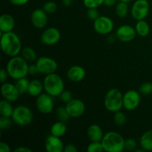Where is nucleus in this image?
<instances>
[{"label":"nucleus","instance_id":"f257e3e1","mask_svg":"<svg viewBox=\"0 0 152 152\" xmlns=\"http://www.w3.org/2000/svg\"><path fill=\"white\" fill-rule=\"evenodd\" d=\"M1 48L3 53L10 57L18 56L22 49L20 39L13 31L1 33Z\"/></svg>","mask_w":152,"mask_h":152},{"label":"nucleus","instance_id":"f03ea898","mask_svg":"<svg viewBox=\"0 0 152 152\" xmlns=\"http://www.w3.org/2000/svg\"><path fill=\"white\" fill-rule=\"evenodd\" d=\"M29 64L26 59L22 56H16L10 57L6 65V70L8 73L9 77L13 80L27 77L28 75Z\"/></svg>","mask_w":152,"mask_h":152},{"label":"nucleus","instance_id":"7ed1b4c3","mask_svg":"<svg viewBox=\"0 0 152 152\" xmlns=\"http://www.w3.org/2000/svg\"><path fill=\"white\" fill-rule=\"evenodd\" d=\"M104 151L122 152L125 150V139L117 132H108L101 141Z\"/></svg>","mask_w":152,"mask_h":152},{"label":"nucleus","instance_id":"20e7f679","mask_svg":"<svg viewBox=\"0 0 152 152\" xmlns=\"http://www.w3.org/2000/svg\"><path fill=\"white\" fill-rule=\"evenodd\" d=\"M45 91L53 97L59 96L65 90V83L62 77L56 73L48 74L43 80Z\"/></svg>","mask_w":152,"mask_h":152},{"label":"nucleus","instance_id":"39448f33","mask_svg":"<svg viewBox=\"0 0 152 152\" xmlns=\"http://www.w3.org/2000/svg\"><path fill=\"white\" fill-rule=\"evenodd\" d=\"M104 106L110 112H117L123 108V94L119 89L111 88L104 98Z\"/></svg>","mask_w":152,"mask_h":152},{"label":"nucleus","instance_id":"423d86ee","mask_svg":"<svg viewBox=\"0 0 152 152\" xmlns=\"http://www.w3.org/2000/svg\"><path fill=\"white\" fill-rule=\"evenodd\" d=\"M33 114L32 111L26 105H18L13 110L11 118L13 123L19 126H27L32 123Z\"/></svg>","mask_w":152,"mask_h":152},{"label":"nucleus","instance_id":"0eeeda50","mask_svg":"<svg viewBox=\"0 0 152 152\" xmlns=\"http://www.w3.org/2000/svg\"><path fill=\"white\" fill-rule=\"evenodd\" d=\"M36 107L38 111L43 114H51L54 108L53 96L48 94L42 93L36 99Z\"/></svg>","mask_w":152,"mask_h":152},{"label":"nucleus","instance_id":"6e6552de","mask_svg":"<svg viewBox=\"0 0 152 152\" xmlns=\"http://www.w3.org/2000/svg\"><path fill=\"white\" fill-rule=\"evenodd\" d=\"M150 4L148 0H136L132 4L131 13L137 21L145 19L148 15Z\"/></svg>","mask_w":152,"mask_h":152},{"label":"nucleus","instance_id":"1a4fd4ad","mask_svg":"<svg viewBox=\"0 0 152 152\" xmlns=\"http://www.w3.org/2000/svg\"><path fill=\"white\" fill-rule=\"evenodd\" d=\"M36 65L38 68L39 74H48L56 73L58 68V64L56 60L49 56H41L36 61Z\"/></svg>","mask_w":152,"mask_h":152},{"label":"nucleus","instance_id":"9d476101","mask_svg":"<svg viewBox=\"0 0 152 152\" xmlns=\"http://www.w3.org/2000/svg\"><path fill=\"white\" fill-rule=\"evenodd\" d=\"M114 24L111 18L106 16H99L94 21V29L97 34L101 35H107L112 32Z\"/></svg>","mask_w":152,"mask_h":152},{"label":"nucleus","instance_id":"9b49d317","mask_svg":"<svg viewBox=\"0 0 152 152\" xmlns=\"http://www.w3.org/2000/svg\"><path fill=\"white\" fill-rule=\"evenodd\" d=\"M140 93L135 90L127 91L123 94V108L127 111H134L140 105Z\"/></svg>","mask_w":152,"mask_h":152},{"label":"nucleus","instance_id":"f8f14e48","mask_svg":"<svg viewBox=\"0 0 152 152\" xmlns=\"http://www.w3.org/2000/svg\"><path fill=\"white\" fill-rule=\"evenodd\" d=\"M61 33L56 28L50 27L45 30L42 34L40 39L42 44L45 45H53L59 42Z\"/></svg>","mask_w":152,"mask_h":152},{"label":"nucleus","instance_id":"ddd939ff","mask_svg":"<svg viewBox=\"0 0 152 152\" xmlns=\"http://www.w3.org/2000/svg\"><path fill=\"white\" fill-rule=\"evenodd\" d=\"M65 108L71 118L80 117L86 111V105L80 99H72L66 103Z\"/></svg>","mask_w":152,"mask_h":152},{"label":"nucleus","instance_id":"4468645a","mask_svg":"<svg viewBox=\"0 0 152 152\" xmlns=\"http://www.w3.org/2000/svg\"><path fill=\"white\" fill-rule=\"evenodd\" d=\"M135 28L129 25H123L116 31V37L123 42H129L134 39L137 35Z\"/></svg>","mask_w":152,"mask_h":152},{"label":"nucleus","instance_id":"2eb2a0df","mask_svg":"<svg viewBox=\"0 0 152 152\" xmlns=\"http://www.w3.org/2000/svg\"><path fill=\"white\" fill-rule=\"evenodd\" d=\"M1 93L3 99L11 102H16L20 95L16 85L7 82L1 85Z\"/></svg>","mask_w":152,"mask_h":152},{"label":"nucleus","instance_id":"dca6fc26","mask_svg":"<svg viewBox=\"0 0 152 152\" xmlns=\"http://www.w3.org/2000/svg\"><path fill=\"white\" fill-rule=\"evenodd\" d=\"M48 13L43 9L37 8L33 10L31 15V21L34 28L42 29L47 25L48 18Z\"/></svg>","mask_w":152,"mask_h":152},{"label":"nucleus","instance_id":"f3484780","mask_svg":"<svg viewBox=\"0 0 152 152\" xmlns=\"http://www.w3.org/2000/svg\"><path fill=\"white\" fill-rule=\"evenodd\" d=\"M61 137L50 134L48 137L45 142V148L47 152H62L64 151V145Z\"/></svg>","mask_w":152,"mask_h":152},{"label":"nucleus","instance_id":"a211bd4d","mask_svg":"<svg viewBox=\"0 0 152 152\" xmlns=\"http://www.w3.org/2000/svg\"><path fill=\"white\" fill-rule=\"evenodd\" d=\"M86 75V70L80 65H73L67 72L68 80L73 83H80L84 80Z\"/></svg>","mask_w":152,"mask_h":152},{"label":"nucleus","instance_id":"6ab92c4d","mask_svg":"<svg viewBox=\"0 0 152 152\" xmlns=\"http://www.w3.org/2000/svg\"><path fill=\"white\" fill-rule=\"evenodd\" d=\"M15 27V19L12 15L4 13L0 16V31L7 33L13 31Z\"/></svg>","mask_w":152,"mask_h":152},{"label":"nucleus","instance_id":"aec40b11","mask_svg":"<svg viewBox=\"0 0 152 152\" xmlns=\"http://www.w3.org/2000/svg\"><path fill=\"white\" fill-rule=\"evenodd\" d=\"M104 134L102 128L96 124L91 125L87 129V136L91 142H101Z\"/></svg>","mask_w":152,"mask_h":152},{"label":"nucleus","instance_id":"412c9836","mask_svg":"<svg viewBox=\"0 0 152 152\" xmlns=\"http://www.w3.org/2000/svg\"><path fill=\"white\" fill-rule=\"evenodd\" d=\"M43 90H44L43 82L42 83L39 80H33L30 82L28 94L33 97H37L41 94H42Z\"/></svg>","mask_w":152,"mask_h":152},{"label":"nucleus","instance_id":"4be33fe9","mask_svg":"<svg viewBox=\"0 0 152 152\" xmlns=\"http://www.w3.org/2000/svg\"><path fill=\"white\" fill-rule=\"evenodd\" d=\"M139 145L145 151H152V130L142 134L140 138Z\"/></svg>","mask_w":152,"mask_h":152},{"label":"nucleus","instance_id":"5701e85b","mask_svg":"<svg viewBox=\"0 0 152 152\" xmlns=\"http://www.w3.org/2000/svg\"><path fill=\"white\" fill-rule=\"evenodd\" d=\"M50 134L53 136L58 137H62L66 134L67 132V126L65 123L58 120L55 123H53L51 126L50 129Z\"/></svg>","mask_w":152,"mask_h":152},{"label":"nucleus","instance_id":"b1692460","mask_svg":"<svg viewBox=\"0 0 152 152\" xmlns=\"http://www.w3.org/2000/svg\"><path fill=\"white\" fill-rule=\"evenodd\" d=\"M135 30L137 35H139L140 37H145L149 34L150 26L148 22L145 21V19L138 20L135 25Z\"/></svg>","mask_w":152,"mask_h":152},{"label":"nucleus","instance_id":"393cba45","mask_svg":"<svg viewBox=\"0 0 152 152\" xmlns=\"http://www.w3.org/2000/svg\"><path fill=\"white\" fill-rule=\"evenodd\" d=\"M14 108L11 105V102L2 99L0 102V114L1 117H11Z\"/></svg>","mask_w":152,"mask_h":152},{"label":"nucleus","instance_id":"a878e982","mask_svg":"<svg viewBox=\"0 0 152 152\" xmlns=\"http://www.w3.org/2000/svg\"><path fill=\"white\" fill-rule=\"evenodd\" d=\"M129 5L128 3L124 2V1H120L117 3L115 7V13L118 17L125 18L127 16L129 13Z\"/></svg>","mask_w":152,"mask_h":152},{"label":"nucleus","instance_id":"bb28decb","mask_svg":"<svg viewBox=\"0 0 152 152\" xmlns=\"http://www.w3.org/2000/svg\"><path fill=\"white\" fill-rule=\"evenodd\" d=\"M21 54H22V57L26 59L28 62H34L38 59L37 53L32 48L25 47L22 49Z\"/></svg>","mask_w":152,"mask_h":152},{"label":"nucleus","instance_id":"cd10ccee","mask_svg":"<svg viewBox=\"0 0 152 152\" xmlns=\"http://www.w3.org/2000/svg\"><path fill=\"white\" fill-rule=\"evenodd\" d=\"M16 88L19 91L20 94H24L28 93V88H29L30 81L27 77H23V78L18 79L16 80L15 83Z\"/></svg>","mask_w":152,"mask_h":152},{"label":"nucleus","instance_id":"c85d7f7f","mask_svg":"<svg viewBox=\"0 0 152 152\" xmlns=\"http://www.w3.org/2000/svg\"><path fill=\"white\" fill-rule=\"evenodd\" d=\"M56 116L58 120L63 122V123H66L70 120V118H71V116L68 114V111L66 110L65 106L58 107L56 110Z\"/></svg>","mask_w":152,"mask_h":152},{"label":"nucleus","instance_id":"c756f323","mask_svg":"<svg viewBox=\"0 0 152 152\" xmlns=\"http://www.w3.org/2000/svg\"><path fill=\"white\" fill-rule=\"evenodd\" d=\"M127 121L126 115L121 111H118L114 112V122L117 126H124Z\"/></svg>","mask_w":152,"mask_h":152},{"label":"nucleus","instance_id":"7c9ffc66","mask_svg":"<svg viewBox=\"0 0 152 152\" xmlns=\"http://www.w3.org/2000/svg\"><path fill=\"white\" fill-rule=\"evenodd\" d=\"M138 148V143L134 138H128L125 140V150L129 151H135Z\"/></svg>","mask_w":152,"mask_h":152},{"label":"nucleus","instance_id":"2f4dec72","mask_svg":"<svg viewBox=\"0 0 152 152\" xmlns=\"http://www.w3.org/2000/svg\"><path fill=\"white\" fill-rule=\"evenodd\" d=\"M13 123V121L11 117H4L1 116L0 117V129L1 131L8 130L11 128Z\"/></svg>","mask_w":152,"mask_h":152},{"label":"nucleus","instance_id":"473e14b6","mask_svg":"<svg viewBox=\"0 0 152 152\" xmlns=\"http://www.w3.org/2000/svg\"><path fill=\"white\" fill-rule=\"evenodd\" d=\"M88 152H102L104 151L103 146L101 142H91L87 146Z\"/></svg>","mask_w":152,"mask_h":152},{"label":"nucleus","instance_id":"72a5a7b5","mask_svg":"<svg viewBox=\"0 0 152 152\" xmlns=\"http://www.w3.org/2000/svg\"><path fill=\"white\" fill-rule=\"evenodd\" d=\"M103 3L104 0H83V4L87 8H98Z\"/></svg>","mask_w":152,"mask_h":152},{"label":"nucleus","instance_id":"f704fd0d","mask_svg":"<svg viewBox=\"0 0 152 152\" xmlns=\"http://www.w3.org/2000/svg\"><path fill=\"white\" fill-rule=\"evenodd\" d=\"M42 9L47 13H53L57 10V5L53 1H48L43 4Z\"/></svg>","mask_w":152,"mask_h":152},{"label":"nucleus","instance_id":"c9c22d12","mask_svg":"<svg viewBox=\"0 0 152 152\" xmlns=\"http://www.w3.org/2000/svg\"><path fill=\"white\" fill-rule=\"evenodd\" d=\"M139 91L142 95H148L152 93V83L150 82L142 83L140 86Z\"/></svg>","mask_w":152,"mask_h":152},{"label":"nucleus","instance_id":"e433bc0d","mask_svg":"<svg viewBox=\"0 0 152 152\" xmlns=\"http://www.w3.org/2000/svg\"><path fill=\"white\" fill-rule=\"evenodd\" d=\"M86 15H87V17L88 19L93 21L96 20L100 16L97 8H88L87 12H86Z\"/></svg>","mask_w":152,"mask_h":152},{"label":"nucleus","instance_id":"4c0bfd02","mask_svg":"<svg viewBox=\"0 0 152 152\" xmlns=\"http://www.w3.org/2000/svg\"><path fill=\"white\" fill-rule=\"evenodd\" d=\"M59 97H60V99L62 100V102H65V103H68L71 99H74L73 98L72 93L68 90H64L62 92V94L59 95Z\"/></svg>","mask_w":152,"mask_h":152},{"label":"nucleus","instance_id":"58836bf2","mask_svg":"<svg viewBox=\"0 0 152 152\" xmlns=\"http://www.w3.org/2000/svg\"><path fill=\"white\" fill-rule=\"evenodd\" d=\"M9 77L8 73H7L6 68H1V71H0V81L1 83H4L7 82V77Z\"/></svg>","mask_w":152,"mask_h":152},{"label":"nucleus","instance_id":"ea45409f","mask_svg":"<svg viewBox=\"0 0 152 152\" xmlns=\"http://www.w3.org/2000/svg\"><path fill=\"white\" fill-rule=\"evenodd\" d=\"M28 74L31 76H36L37 74H39V69L36 64H34V65H29Z\"/></svg>","mask_w":152,"mask_h":152},{"label":"nucleus","instance_id":"a19ab883","mask_svg":"<svg viewBox=\"0 0 152 152\" xmlns=\"http://www.w3.org/2000/svg\"><path fill=\"white\" fill-rule=\"evenodd\" d=\"M78 151L77 146L74 144L69 143L68 145H66L64 148V152H77Z\"/></svg>","mask_w":152,"mask_h":152},{"label":"nucleus","instance_id":"79ce46f5","mask_svg":"<svg viewBox=\"0 0 152 152\" xmlns=\"http://www.w3.org/2000/svg\"><path fill=\"white\" fill-rule=\"evenodd\" d=\"M11 148L10 145L4 142H0V152H10Z\"/></svg>","mask_w":152,"mask_h":152},{"label":"nucleus","instance_id":"37998d69","mask_svg":"<svg viewBox=\"0 0 152 152\" xmlns=\"http://www.w3.org/2000/svg\"><path fill=\"white\" fill-rule=\"evenodd\" d=\"M30 0H9L10 3L16 6H22L26 4Z\"/></svg>","mask_w":152,"mask_h":152},{"label":"nucleus","instance_id":"c03bdc74","mask_svg":"<svg viewBox=\"0 0 152 152\" xmlns=\"http://www.w3.org/2000/svg\"><path fill=\"white\" fill-rule=\"evenodd\" d=\"M14 152H32V150L27 146H19L15 148Z\"/></svg>","mask_w":152,"mask_h":152},{"label":"nucleus","instance_id":"a18cd8bd","mask_svg":"<svg viewBox=\"0 0 152 152\" xmlns=\"http://www.w3.org/2000/svg\"><path fill=\"white\" fill-rule=\"evenodd\" d=\"M116 0H104L103 4L106 7H113L115 5Z\"/></svg>","mask_w":152,"mask_h":152},{"label":"nucleus","instance_id":"49530a36","mask_svg":"<svg viewBox=\"0 0 152 152\" xmlns=\"http://www.w3.org/2000/svg\"><path fill=\"white\" fill-rule=\"evenodd\" d=\"M62 2L65 7H70L72 5L74 0H62Z\"/></svg>","mask_w":152,"mask_h":152},{"label":"nucleus","instance_id":"de8ad7c7","mask_svg":"<svg viewBox=\"0 0 152 152\" xmlns=\"http://www.w3.org/2000/svg\"><path fill=\"white\" fill-rule=\"evenodd\" d=\"M120 1H124V2H126V3H129V2H131V1H133V0H120Z\"/></svg>","mask_w":152,"mask_h":152}]
</instances>
